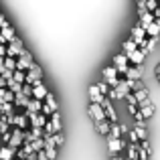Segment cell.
Wrapping results in <instances>:
<instances>
[{"label": "cell", "mask_w": 160, "mask_h": 160, "mask_svg": "<svg viewBox=\"0 0 160 160\" xmlns=\"http://www.w3.org/2000/svg\"><path fill=\"white\" fill-rule=\"evenodd\" d=\"M87 116H89L93 122L108 120V118H106V113H103V108H102V103H93V102H89V106H87Z\"/></svg>", "instance_id": "cell-1"}, {"label": "cell", "mask_w": 160, "mask_h": 160, "mask_svg": "<svg viewBox=\"0 0 160 160\" xmlns=\"http://www.w3.org/2000/svg\"><path fill=\"white\" fill-rule=\"evenodd\" d=\"M108 138V150L109 154H120L122 150L128 146V142L124 140V138H112V136H106Z\"/></svg>", "instance_id": "cell-2"}, {"label": "cell", "mask_w": 160, "mask_h": 160, "mask_svg": "<svg viewBox=\"0 0 160 160\" xmlns=\"http://www.w3.org/2000/svg\"><path fill=\"white\" fill-rule=\"evenodd\" d=\"M126 57H128V63L130 65H134V67H140L142 63H144V59H146V53H144V49H134V51H130V53H126Z\"/></svg>", "instance_id": "cell-3"}, {"label": "cell", "mask_w": 160, "mask_h": 160, "mask_svg": "<svg viewBox=\"0 0 160 160\" xmlns=\"http://www.w3.org/2000/svg\"><path fill=\"white\" fill-rule=\"evenodd\" d=\"M37 79H43V69H41V65H32V67H28L27 71H24V83H28L31 85L32 81H37Z\"/></svg>", "instance_id": "cell-4"}, {"label": "cell", "mask_w": 160, "mask_h": 160, "mask_svg": "<svg viewBox=\"0 0 160 160\" xmlns=\"http://www.w3.org/2000/svg\"><path fill=\"white\" fill-rule=\"evenodd\" d=\"M24 142V130H20V128H16V126H12V134H10V140H8V146L10 148H18L20 144Z\"/></svg>", "instance_id": "cell-5"}, {"label": "cell", "mask_w": 160, "mask_h": 160, "mask_svg": "<svg viewBox=\"0 0 160 160\" xmlns=\"http://www.w3.org/2000/svg\"><path fill=\"white\" fill-rule=\"evenodd\" d=\"M31 85H32V98H37V99L43 102V99L47 98V87H45L43 79H37V81H32Z\"/></svg>", "instance_id": "cell-6"}, {"label": "cell", "mask_w": 160, "mask_h": 160, "mask_svg": "<svg viewBox=\"0 0 160 160\" xmlns=\"http://www.w3.org/2000/svg\"><path fill=\"white\" fill-rule=\"evenodd\" d=\"M102 108H103V113H106V118H108L109 122H118V113H116V108H113L112 99H109V98H103Z\"/></svg>", "instance_id": "cell-7"}, {"label": "cell", "mask_w": 160, "mask_h": 160, "mask_svg": "<svg viewBox=\"0 0 160 160\" xmlns=\"http://www.w3.org/2000/svg\"><path fill=\"white\" fill-rule=\"evenodd\" d=\"M87 95H89V102H93V103H102L103 98H106V95L99 91V87L95 85V83H93V85H89V89H87Z\"/></svg>", "instance_id": "cell-8"}, {"label": "cell", "mask_w": 160, "mask_h": 160, "mask_svg": "<svg viewBox=\"0 0 160 160\" xmlns=\"http://www.w3.org/2000/svg\"><path fill=\"white\" fill-rule=\"evenodd\" d=\"M49 122H51V126H53V134H55V132H63V120H61V113H59V109H57V112H53L51 116H49Z\"/></svg>", "instance_id": "cell-9"}, {"label": "cell", "mask_w": 160, "mask_h": 160, "mask_svg": "<svg viewBox=\"0 0 160 160\" xmlns=\"http://www.w3.org/2000/svg\"><path fill=\"white\" fill-rule=\"evenodd\" d=\"M134 95H136V99H138V106L150 103V95H148V89H146V85L140 87V89H136V91H134Z\"/></svg>", "instance_id": "cell-10"}, {"label": "cell", "mask_w": 160, "mask_h": 160, "mask_svg": "<svg viewBox=\"0 0 160 160\" xmlns=\"http://www.w3.org/2000/svg\"><path fill=\"white\" fill-rule=\"evenodd\" d=\"M0 160H14V148L8 144H0Z\"/></svg>", "instance_id": "cell-11"}, {"label": "cell", "mask_w": 160, "mask_h": 160, "mask_svg": "<svg viewBox=\"0 0 160 160\" xmlns=\"http://www.w3.org/2000/svg\"><path fill=\"white\" fill-rule=\"evenodd\" d=\"M112 65H116V69H120V67H126V65H130V63H128V57H126V53L113 55V57H112Z\"/></svg>", "instance_id": "cell-12"}, {"label": "cell", "mask_w": 160, "mask_h": 160, "mask_svg": "<svg viewBox=\"0 0 160 160\" xmlns=\"http://www.w3.org/2000/svg\"><path fill=\"white\" fill-rule=\"evenodd\" d=\"M140 108V112H142V116L146 118V120H150V118L156 113V108H154V103L150 102V103H144V106H138Z\"/></svg>", "instance_id": "cell-13"}, {"label": "cell", "mask_w": 160, "mask_h": 160, "mask_svg": "<svg viewBox=\"0 0 160 160\" xmlns=\"http://www.w3.org/2000/svg\"><path fill=\"white\" fill-rule=\"evenodd\" d=\"M43 103L51 109V112H57V109H59V103H57V99H55V95L51 93V91H47V98L43 99Z\"/></svg>", "instance_id": "cell-14"}, {"label": "cell", "mask_w": 160, "mask_h": 160, "mask_svg": "<svg viewBox=\"0 0 160 160\" xmlns=\"http://www.w3.org/2000/svg\"><path fill=\"white\" fill-rule=\"evenodd\" d=\"M109 124H112V122H109V120H102V122H95V126H98V134H99V136H103V138H106L108 134H109Z\"/></svg>", "instance_id": "cell-15"}, {"label": "cell", "mask_w": 160, "mask_h": 160, "mask_svg": "<svg viewBox=\"0 0 160 160\" xmlns=\"http://www.w3.org/2000/svg\"><path fill=\"white\" fill-rule=\"evenodd\" d=\"M108 136H112V138H124L122 128H120V122H112V124H109V134H108Z\"/></svg>", "instance_id": "cell-16"}, {"label": "cell", "mask_w": 160, "mask_h": 160, "mask_svg": "<svg viewBox=\"0 0 160 160\" xmlns=\"http://www.w3.org/2000/svg\"><path fill=\"white\" fill-rule=\"evenodd\" d=\"M126 77H128V79H142V73H140V67H134V65H128V69H126Z\"/></svg>", "instance_id": "cell-17"}, {"label": "cell", "mask_w": 160, "mask_h": 160, "mask_svg": "<svg viewBox=\"0 0 160 160\" xmlns=\"http://www.w3.org/2000/svg\"><path fill=\"white\" fill-rule=\"evenodd\" d=\"M134 132L138 134L140 140H146V138H148V128H146V124H134Z\"/></svg>", "instance_id": "cell-18"}, {"label": "cell", "mask_w": 160, "mask_h": 160, "mask_svg": "<svg viewBox=\"0 0 160 160\" xmlns=\"http://www.w3.org/2000/svg\"><path fill=\"white\" fill-rule=\"evenodd\" d=\"M27 103H28V98H27V95H24L22 93V91H20V93H14V106L16 108H27Z\"/></svg>", "instance_id": "cell-19"}, {"label": "cell", "mask_w": 160, "mask_h": 160, "mask_svg": "<svg viewBox=\"0 0 160 160\" xmlns=\"http://www.w3.org/2000/svg\"><path fill=\"white\" fill-rule=\"evenodd\" d=\"M0 35H2L4 39H6V43H8V41L16 35V32H14V28H12L10 24H4V27H0Z\"/></svg>", "instance_id": "cell-20"}, {"label": "cell", "mask_w": 160, "mask_h": 160, "mask_svg": "<svg viewBox=\"0 0 160 160\" xmlns=\"http://www.w3.org/2000/svg\"><path fill=\"white\" fill-rule=\"evenodd\" d=\"M134 49H138V45H136V41H134L132 37L122 43V53H130V51H134Z\"/></svg>", "instance_id": "cell-21"}, {"label": "cell", "mask_w": 160, "mask_h": 160, "mask_svg": "<svg viewBox=\"0 0 160 160\" xmlns=\"http://www.w3.org/2000/svg\"><path fill=\"white\" fill-rule=\"evenodd\" d=\"M32 65H35V61H27L24 57H16V69L27 71L28 67H32Z\"/></svg>", "instance_id": "cell-22"}, {"label": "cell", "mask_w": 160, "mask_h": 160, "mask_svg": "<svg viewBox=\"0 0 160 160\" xmlns=\"http://www.w3.org/2000/svg\"><path fill=\"white\" fill-rule=\"evenodd\" d=\"M142 37H146V28L142 27L140 22H138L136 27L132 28V39H134V41H138V39H142Z\"/></svg>", "instance_id": "cell-23"}, {"label": "cell", "mask_w": 160, "mask_h": 160, "mask_svg": "<svg viewBox=\"0 0 160 160\" xmlns=\"http://www.w3.org/2000/svg\"><path fill=\"white\" fill-rule=\"evenodd\" d=\"M2 65L6 67V69L14 71V69H16V59H14V57H8V55H6V57L2 59Z\"/></svg>", "instance_id": "cell-24"}, {"label": "cell", "mask_w": 160, "mask_h": 160, "mask_svg": "<svg viewBox=\"0 0 160 160\" xmlns=\"http://www.w3.org/2000/svg\"><path fill=\"white\" fill-rule=\"evenodd\" d=\"M12 79H14L16 83H20V85H22V83H24V71L14 69V71H12Z\"/></svg>", "instance_id": "cell-25"}, {"label": "cell", "mask_w": 160, "mask_h": 160, "mask_svg": "<svg viewBox=\"0 0 160 160\" xmlns=\"http://www.w3.org/2000/svg\"><path fill=\"white\" fill-rule=\"evenodd\" d=\"M57 146H49V148H45V152H47V158L49 160H57Z\"/></svg>", "instance_id": "cell-26"}, {"label": "cell", "mask_w": 160, "mask_h": 160, "mask_svg": "<svg viewBox=\"0 0 160 160\" xmlns=\"http://www.w3.org/2000/svg\"><path fill=\"white\" fill-rule=\"evenodd\" d=\"M41 148H45V140L43 138H35V140H32V150H41Z\"/></svg>", "instance_id": "cell-27"}, {"label": "cell", "mask_w": 160, "mask_h": 160, "mask_svg": "<svg viewBox=\"0 0 160 160\" xmlns=\"http://www.w3.org/2000/svg\"><path fill=\"white\" fill-rule=\"evenodd\" d=\"M95 85L99 87V91H102L103 95H108V91H109V85H108V81H106V79H103V81H98Z\"/></svg>", "instance_id": "cell-28"}, {"label": "cell", "mask_w": 160, "mask_h": 160, "mask_svg": "<svg viewBox=\"0 0 160 160\" xmlns=\"http://www.w3.org/2000/svg\"><path fill=\"white\" fill-rule=\"evenodd\" d=\"M126 136H128V140L132 142V144H136V142H140V138H138V134L134 132V128H132V130H128V134H126Z\"/></svg>", "instance_id": "cell-29"}, {"label": "cell", "mask_w": 160, "mask_h": 160, "mask_svg": "<svg viewBox=\"0 0 160 160\" xmlns=\"http://www.w3.org/2000/svg\"><path fill=\"white\" fill-rule=\"evenodd\" d=\"M144 2H146V10H150V12H154V10H156L158 0H144Z\"/></svg>", "instance_id": "cell-30"}, {"label": "cell", "mask_w": 160, "mask_h": 160, "mask_svg": "<svg viewBox=\"0 0 160 160\" xmlns=\"http://www.w3.org/2000/svg\"><path fill=\"white\" fill-rule=\"evenodd\" d=\"M22 93L27 95V98H32V85H28V83H22Z\"/></svg>", "instance_id": "cell-31"}, {"label": "cell", "mask_w": 160, "mask_h": 160, "mask_svg": "<svg viewBox=\"0 0 160 160\" xmlns=\"http://www.w3.org/2000/svg\"><path fill=\"white\" fill-rule=\"evenodd\" d=\"M0 57H6V43H0Z\"/></svg>", "instance_id": "cell-32"}, {"label": "cell", "mask_w": 160, "mask_h": 160, "mask_svg": "<svg viewBox=\"0 0 160 160\" xmlns=\"http://www.w3.org/2000/svg\"><path fill=\"white\" fill-rule=\"evenodd\" d=\"M134 112H138V106H128V113H130V116H132Z\"/></svg>", "instance_id": "cell-33"}, {"label": "cell", "mask_w": 160, "mask_h": 160, "mask_svg": "<svg viewBox=\"0 0 160 160\" xmlns=\"http://www.w3.org/2000/svg\"><path fill=\"white\" fill-rule=\"evenodd\" d=\"M4 24H8V20L4 18V14H2V12H0V27H4Z\"/></svg>", "instance_id": "cell-34"}, {"label": "cell", "mask_w": 160, "mask_h": 160, "mask_svg": "<svg viewBox=\"0 0 160 160\" xmlns=\"http://www.w3.org/2000/svg\"><path fill=\"white\" fill-rule=\"evenodd\" d=\"M108 160H122V158H120V154H109Z\"/></svg>", "instance_id": "cell-35"}, {"label": "cell", "mask_w": 160, "mask_h": 160, "mask_svg": "<svg viewBox=\"0 0 160 160\" xmlns=\"http://www.w3.org/2000/svg\"><path fill=\"white\" fill-rule=\"evenodd\" d=\"M0 87H6V79H4L2 75H0Z\"/></svg>", "instance_id": "cell-36"}, {"label": "cell", "mask_w": 160, "mask_h": 160, "mask_svg": "<svg viewBox=\"0 0 160 160\" xmlns=\"http://www.w3.org/2000/svg\"><path fill=\"white\" fill-rule=\"evenodd\" d=\"M154 16H158V18H160V4L156 6V10H154Z\"/></svg>", "instance_id": "cell-37"}, {"label": "cell", "mask_w": 160, "mask_h": 160, "mask_svg": "<svg viewBox=\"0 0 160 160\" xmlns=\"http://www.w3.org/2000/svg\"><path fill=\"white\" fill-rule=\"evenodd\" d=\"M158 83H160V77H158Z\"/></svg>", "instance_id": "cell-38"}, {"label": "cell", "mask_w": 160, "mask_h": 160, "mask_svg": "<svg viewBox=\"0 0 160 160\" xmlns=\"http://www.w3.org/2000/svg\"><path fill=\"white\" fill-rule=\"evenodd\" d=\"M158 4H160V0H158Z\"/></svg>", "instance_id": "cell-39"}]
</instances>
